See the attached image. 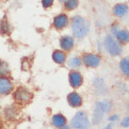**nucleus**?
I'll return each instance as SVG.
<instances>
[{
    "mask_svg": "<svg viewBox=\"0 0 129 129\" xmlns=\"http://www.w3.org/2000/svg\"><path fill=\"white\" fill-rule=\"evenodd\" d=\"M71 29L73 35L77 39H83L89 34L90 25L89 21L82 16L75 15L71 21Z\"/></svg>",
    "mask_w": 129,
    "mask_h": 129,
    "instance_id": "obj_1",
    "label": "nucleus"
},
{
    "mask_svg": "<svg viewBox=\"0 0 129 129\" xmlns=\"http://www.w3.org/2000/svg\"><path fill=\"white\" fill-rule=\"evenodd\" d=\"M104 46L106 48V50L108 51V54L110 56H113V57H117L119 55H121L122 51V48L120 43L112 35H108V36L105 37Z\"/></svg>",
    "mask_w": 129,
    "mask_h": 129,
    "instance_id": "obj_2",
    "label": "nucleus"
},
{
    "mask_svg": "<svg viewBox=\"0 0 129 129\" xmlns=\"http://www.w3.org/2000/svg\"><path fill=\"white\" fill-rule=\"evenodd\" d=\"M71 126L74 129H89L90 121L85 112L79 111L74 116L71 121Z\"/></svg>",
    "mask_w": 129,
    "mask_h": 129,
    "instance_id": "obj_3",
    "label": "nucleus"
},
{
    "mask_svg": "<svg viewBox=\"0 0 129 129\" xmlns=\"http://www.w3.org/2000/svg\"><path fill=\"white\" fill-rule=\"evenodd\" d=\"M101 61V57L95 54H85L83 57V62L89 68H96L99 66Z\"/></svg>",
    "mask_w": 129,
    "mask_h": 129,
    "instance_id": "obj_4",
    "label": "nucleus"
},
{
    "mask_svg": "<svg viewBox=\"0 0 129 129\" xmlns=\"http://www.w3.org/2000/svg\"><path fill=\"white\" fill-rule=\"evenodd\" d=\"M14 98L20 103H26L31 99V93L25 88L20 87L14 92Z\"/></svg>",
    "mask_w": 129,
    "mask_h": 129,
    "instance_id": "obj_5",
    "label": "nucleus"
},
{
    "mask_svg": "<svg viewBox=\"0 0 129 129\" xmlns=\"http://www.w3.org/2000/svg\"><path fill=\"white\" fill-rule=\"evenodd\" d=\"M13 89L12 83L6 76H0V96L8 95Z\"/></svg>",
    "mask_w": 129,
    "mask_h": 129,
    "instance_id": "obj_6",
    "label": "nucleus"
},
{
    "mask_svg": "<svg viewBox=\"0 0 129 129\" xmlns=\"http://www.w3.org/2000/svg\"><path fill=\"white\" fill-rule=\"evenodd\" d=\"M69 23V18L68 16L65 13H61V14L57 15L53 20V25L54 27L57 30H61L64 29Z\"/></svg>",
    "mask_w": 129,
    "mask_h": 129,
    "instance_id": "obj_7",
    "label": "nucleus"
},
{
    "mask_svg": "<svg viewBox=\"0 0 129 129\" xmlns=\"http://www.w3.org/2000/svg\"><path fill=\"white\" fill-rule=\"evenodd\" d=\"M69 81H70V85L73 88L76 89V88H79L82 85L83 77L80 73L76 72V71H73L69 75Z\"/></svg>",
    "mask_w": 129,
    "mask_h": 129,
    "instance_id": "obj_8",
    "label": "nucleus"
},
{
    "mask_svg": "<svg viewBox=\"0 0 129 129\" xmlns=\"http://www.w3.org/2000/svg\"><path fill=\"white\" fill-rule=\"evenodd\" d=\"M129 12V8L126 4L121 3L117 4L114 8H113V14L115 17L117 18H123Z\"/></svg>",
    "mask_w": 129,
    "mask_h": 129,
    "instance_id": "obj_9",
    "label": "nucleus"
},
{
    "mask_svg": "<svg viewBox=\"0 0 129 129\" xmlns=\"http://www.w3.org/2000/svg\"><path fill=\"white\" fill-rule=\"evenodd\" d=\"M67 101H68L69 105L73 107V108H78L82 105V97L79 95L77 92L73 91L67 96Z\"/></svg>",
    "mask_w": 129,
    "mask_h": 129,
    "instance_id": "obj_10",
    "label": "nucleus"
},
{
    "mask_svg": "<svg viewBox=\"0 0 129 129\" xmlns=\"http://www.w3.org/2000/svg\"><path fill=\"white\" fill-rule=\"evenodd\" d=\"M59 44H60V47L63 49L64 51H70L74 48V45H75V40L74 38L71 36H63L59 41Z\"/></svg>",
    "mask_w": 129,
    "mask_h": 129,
    "instance_id": "obj_11",
    "label": "nucleus"
},
{
    "mask_svg": "<svg viewBox=\"0 0 129 129\" xmlns=\"http://www.w3.org/2000/svg\"><path fill=\"white\" fill-rule=\"evenodd\" d=\"M94 109H96V110H98L99 112H101V113H103L105 115L106 113H108L110 111L111 102L109 100H108V99L100 101V102L96 103V106H95Z\"/></svg>",
    "mask_w": 129,
    "mask_h": 129,
    "instance_id": "obj_12",
    "label": "nucleus"
},
{
    "mask_svg": "<svg viewBox=\"0 0 129 129\" xmlns=\"http://www.w3.org/2000/svg\"><path fill=\"white\" fill-rule=\"evenodd\" d=\"M116 39L120 43L126 44L129 43V30L127 29H121L116 35Z\"/></svg>",
    "mask_w": 129,
    "mask_h": 129,
    "instance_id": "obj_13",
    "label": "nucleus"
},
{
    "mask_svg": "<svg viewBox=\"0 0 129 129\" xmlns=\"http://www.w3.org/2000/svg\"><path fill=\"white\" fill-rule=\"evenodd\" d=\"M52 58H53V60L56 63H57V64H63L65 61H66V54H65L63 51L56 50L53 52Z\"/></svg>",
    "mask_w": 129,
    "mask_h": 129,
    "instance_id": "obj_14",
    "label": "nucleus"
},
{
    "mask_svg": "<svg viewBox=\"0 0 129 129\" xmlns=\"http://www.w3.org/2000/svg\"><path fill=\"white\" fill-rule=\"evenodd\" d=\"M52 123L56 127H61L66 124V118L62 114H56L52 117Z\"/></svg>",
    "mask_w": 129,
    "mask_h": 129,
    "instance_id": "obj_15",
    "label": "nucleus"
},
{
    "mask_svg": "<svg viewBox=\"0 0 129 129\" xmlns=\"http://www.w3.org/2000/svg\"><path fill=\"white\" fill-rule=\"evenodd\" d=\"M120 69L122 74L129 77V57H123L120 62Z\"/></svg>",
    "mask_w": 129,
    "mask_h": 129,
    "instance_id": "obj_16",
    "label": "nucleus"
},
{
    "mask_svg": "<svg viewBox=\"0 0 129 129\" xmlns=\"http://www.w3.org/2000/svg\"><path fill=\"white\" fill-rule=\"evenodd\" d=\"M94 86H95V88H96V90L99 94L107 92V87H106V84H105L104 80L102 78L95 79V81H94Z\"/></svg>",
    "mask_w": 129,
    "mask_h": 129,
    "instance_id": "obj_17",
    "label": "nucleus"
},
{
    "mask_svg": "<svg viewBox=\"0 0 129 129\" xmlns=\"http://www.w3.org/2000/svg\"><path fill=\"white\" fill-rule=\"evenodd\" d=\"M78 6V0H64V7L67 11H73Z\"/></svg>",
    "mask_w": 129,
    "mask_h": 129,
    "instance_id": "obj_18",
    "label": "nucleus"
},
{
    "mask_svg": "<svg viewBox=\"0 0 129 129\" xmlns=\"http://www.w3.org/2000/svg\"><path fill=\"white\" fill-rule=\"evenodd\" d=\"M10 73V67L7 62L3 60H0V75L1 76H6Z\"/></svg>",
    "mask_w": 129,
    "mask_h": 129,
    "instance_id": "obj_19",
    "label": "nucleus"
},
{
    "mask_svg": "<svg viewBox=\"0 0 129 129\" xmlns=\"http://www.w3.org/2000/svg\"><path fill=\"white\" fill-rule=\"evenodd\" d=\"M81 64H82V60L78 57H74L69 60V65L72 68H78Z\"/></svg>",
    "mask_w": 129,
    "mask_h": 129,
    "instance_id": "obj_20",
    "label": "nucleus"
},
{
    "mask_svg": "<svg viewBox=\"0 0 129 129\" xmlns=\"http://www.w3.org/2000/svg\"><path fill=\"white\" fill-rule=\"evenodd\" d=\"M0 31L2 33L10 32V25L8 22H2L0 23Z\"/></svg>",
    "mask_w": 129,
    "mask_h": 129,
    "instance_id": "obj_21",
    "label": "nucleus"
},
{
    "mask_svg": "<svg viewBox=\"0 0 129 129\" xmlns=\"http://www.w3.org/2000/svg\"><path fill=\"white\" fill-rule=\"evenodd\" d=\"M120 30H121L120 25H119L118 24H114V25L111 26V34H112V36L116 37V35L118 34V32Z\"/></svg>",
    "mask_w": 129,
    "mask_h": 129,
    "instance_id": "obj_22",
    "label": "nucleus"
},
{
    "mask_svg": "<svg viewBox=\"0 0 129 129\" xmlns=\"http://www.w3.org/2000/svg\"><path fill=\"white\" fill-rule=\"evenodd\" d=\"M54 4V0H42V5L44 9L50 8Z\"/></svg>",
    "mask_w": 129,
    "mask_h": 129,
    "instance_id": "obj_23",
    "label": "nucleus"
},
{
    "mask_svg": "<svg viewBox=\"0 0 129 129\" xmlns=\"http://www.w3.org/2000/svg\"><path fill=\"white\" fill-rule=\"evenodd\" d=\"M122 127H125V128H128L129 127V116L125 117L122 121Z\"/></svg>",
    "mask_w": 129,
    "mask_h": 129,
    "instance_id": "obj_24",
    "label": "nucleus"
},
{
    "mask_svg": "<svg viewBox=\"0 0 129 129\" xmlns=\"http://www.w3.org/2000/svg\"><path fill=\"white\" fill-rule=\"evenodd\" d=\"M118 120V116L117 115H113V116H111L110 118H109V121L110 122H115V121H117Z\"/></svg>",
    "mask_w": 129,
    "mask_h": 129,
    "instance_id": "obj_25",
    "label": "nucleus"
},
{
    "mask_svg": "<svg viewBox=\"0 0 129 129\" xmlns=\"http://www.w3.org/2000/svg\"><path fill=\"white\" fill-rule=\"evenodd\" d=\"M59 129H70V127H69L68 125H63V126H61V127H59Z\"/></svg>",
    "mask_w": 129,
    "mask_h": 129,
    "instance_id": "obj_26",
    "label": "nucleus"
},
{
    "mask_svg": "<svg viewBox=\"0 0 129 129\" xmlns=\"http://www.w3.org/2000/svg\"><path fill=\"white\" fill-rule=\"evenodd\" d=\"M104 129H111V124H110V123H109V124H108V125L106 126Z\"/></svg>",
    "mask_w": 129,
    "mask_h": 129,
    "instance_id": "obj_27",
    "label": "nucleus"
},
{
    "mask_svg": "<svg viewBox=\"0 0 129 129\" xmlns=\"http://www.w3.org/2000/svg\"><path fill=\"white\" fill-rule=\"evenodd\" d=\"M59 2H64V0H58Z\"/></svg>",
    "mask_w": 129,
    "mask_h": 129,
    "instance_id": "obj_28",
    "label": "nucleus"
},
{
    "mask_svg": "<svg viewBox=\"0 0 129 129\" xmlns=\"http://www.w3.org/2000/svg\"><path fill=\"white\" fill-rule=\"evenodd\" d=\"M127 108H128V110H129V104H127Z\"/></svg>",
    "mask_w": 129,
    "mask_h": 129,
    "instance_id": "obj_29",
    "label": "nucleus"
}]
</instances>
